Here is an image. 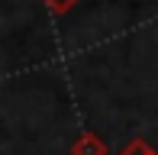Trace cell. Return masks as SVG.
<instances>
[{
    "mask_svg": "<svg viewBox=\"0 0 158 155\" xmlns=\"http://www.w3.org/2000/svg\"><path fill=\"white\" fill-rule=\"evenodd\" d=\"M71 155H106V142L97 136V132H84V136L74 139Z\"/></svg>",
    "mask_w": 158,
    "mask_h": 155,
    "instance_id": "cell-1",
    "label": "cell"
},
{
    "mask_svg": "<svg viewBox=\"0 0 158 155\" xmlns=\"http://www.w3.org/2000/svg\"><path fill=\"white\" fill-rule=\"evenodd\" d=\"M42 3H45V10L52 13V16H64V13H71L81 0H42Z\"/></svg>",
    "mask_w": 158,
    "mask_h": 155,
    "instance_id": "cell-2",
    "label": "cell"
},
{
    "mask_svg": "<svg viewBox=\"0 0 158 155\" xmlns=\"http://www.w3.org/2000/svg\"><path fill=\"white\" fill-rule=\"evenodd\" d=\"M119 155H155V149L145 139H132V142H126L123 149H119Z\"/></svg>",
    "mask_w": 158,
    "mask_h": 155,
    "instance_id": "cell-3",
    "label": "cell"
}]
</instances>
